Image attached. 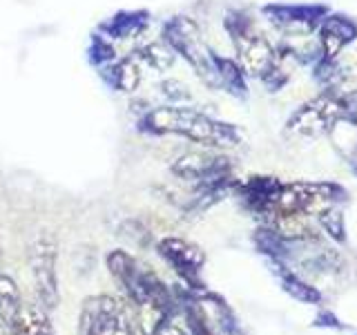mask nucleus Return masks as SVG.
Returning <instances> with one entry per match:
<instances>
[{
  "label": "nucleus",
  "mask_w": 357,
  "mask_h": 335,
  "mask_svg": "<svg viewBox=\"0 0 357 335\" xmlns=\"http://www.w3.org/2000/svg\"><path fill=\"white\" fill-rule=\"evenodd\" d=\"M275 273H277V277H279V284H282V288L286 290V293L293 297V299H297V302H301V304H321V293L315 288V286H310L308 282H304L299 275H295L293 271H288L286 266H282V264H277L275 262Z\"/></svg>",
  "instance_id": "14"
},
{
  "label": "nucleus",
  "mask_w": 357,
  "mask_h": 335,
  "mask_svg": "<svg viewBox=\"0 0 357 335\" xmlns=\"http://www.w3.org/2000/svg\"><path fill=\"white\" fill-rule=\"evenodd\" d=\"M317 217H319L321 228L326 230L335 241H340V244L346 241V223H344L342 210H340L337 206L333 204V206L321 208V210L317 212Z\"/></svg>",
  "instance_id": "19"
},
{
  "label": "nucleus",
  "mask_w": 357,
  "mask_h": 335,
  "mask_svg": "<svg viewBox=\"0 0 357 335\" xmlns=\"http://www.w3.org/2000/svg\"><path fill=\"white\" fill-rule=\"evenodd\" d=\"M134 56L141 61V65H148L154 72H167L172 70V65L176 61V54L170 50V45L165 40H150L141 45V47L134 52Z\"/></svg>",
  "instance_id": "16"
},
{
  "label": "nucleus",
  "mask_w": 357,
  "mask_h": 335,
  "mask_svg": "<svg viewBox=\"0 0 357 335\" xmlns=\"http://www.w3.org/2000/svg\"><path fill=\"white\" fill-rule=\"evenodd\" d=\"M357 38V25L344 14H328L317 25L321 61H337V56Z\"/></svg>",
  "instance_id": "9"
},
{
  "label": "nucleus",
  "mask_w": 357,
  "mask_h": 335,
  "mask_svg": "<svg viewBox=\"0 0 357 335\" xmlns=\"http://www.w3.org/2000/svg\"><path fill=\"white\" fill-rule=\"evenodd\" d=\"M282 186L284 184L277 177H248V181L241 184V197L250 210L259 215H271Z\"/></svg>",
  "instance_id": "11"
},
{
  "label": "nucleus",
  "mask_w": 357,
  "mask_h": 335,
  "mask_svg": "<svg viewBox=\"0 0 357 335\" xmlns=\"http://www.w3.org/2000/svg\"><path fill=\"white\" fill-rule=\"evenodd\" d=\"M159 89H161V94L170 100V105H181V103H188V100L192 98L185 83H181L178 78H165V81L159 85Z\"/></svg>",
  "instance_id": "21"
},
{
  "label": "nucleus",
  "mask_w": 357,
  "mask_h": 335,
  "mask_svg": "<svg viewBox=\"0 0 357 335\" xmlns=\"http://www.w3.org/2000/svg\"><path fill=\"white\" fill-rule=\"evenodd\" d=\"M0 335H11V329L7 327L3 320H0Z\"/></svg>",
  "instance_id": "25"
},
{
  "label": "nucleus",
  "mask_w": 357,
  "mask_h": 335,
  "mask_svg": "<svg viewBox=\"0 0 357 335\" xmlns=\"http://www.w3.org/2000/svg\"><path fill=\"white\" fill-rule=\"evenodd\" d=\"M346 117H349L353 123H357V98L349 100V107H346Z\"/></svg>",
  "instance_id": "24"
},
{
  "label": "nucleus",
  "mask_w": 357,
  "mask_h": 335,
  "mask_svg": "<svg viewBox=\"0 0 357 335\" xmlns=\"http://www.w3.org/2000/svg\"><path fill=\"white\" fill-rule=\"evenodd\" d=\"M100 76H103V81L112 89L132 94V92H137V89H139L141 78H143L141 61L132 52L128 56H123V59H116V61H112L109 65L100 67Z\"/></svg>",
  "instance_id": "10"
},
{
  "label": "nucleus",
  "mask_w": 357,
  "mask_h": 335,
  "mask_svg": "<svg viewBox=\"0 0 357 335\" xmlns=\"http://www.w3.org/2000/svg\"><path fill=\"white\" fill-rule=\"evenodd\" d=\"M156 253L174 268V273L185 282L190 290H201V268L206 264V253L197 244L181 237H163L156 241Z\"/></svg>",
  "instance_id": "7"
},
{
  "label": "nucleus",
  "mask_w": 357,
  "mask_h": 335,
  "mask_svg": "<svg viewBox=\"0 0 357 335\" xmlns=\"http://www.w3.org/2000/svg\"><path fill=\"white\" fill-rule=\"evenodd\" d=\"M230 159L212 152H185L172 163V174L197 186L230 177Z\"/></svg>",
  "instance_id": "8"
},
{
  "label": "nucleus",
  "mask_w": 357,
  "mask_h": 335,
  "mask_svg": "<svg viewBox=\"0 0 357 335\" xmlns=\"http://www.w3.org/2000/svg\"><path fill=\"white\" fill-rule=\"evenodd\" d=\"M226 29L230 34V40L239 56L241 70L255 76L264 78L277 70V52L264 34L252 25V20L243 11H228L226 16Z\"/></svg>",
  "instance_id": "3"
},
{
  "label": "nucleus",
  "mask_w": 357,
  "mask_h": 335,
  "mask_svg": "<svg viewBox=\"0 0 357 335\" xmlns=\"http://www.w3.org/2000/svg\"><path fill=\"white\" fill-rule=\"evenodd\" d=\"M178 304L183 306L190 335H217L215 329H212V324H210V318H208L206 308L201 306V299L195 297L192 290H190V297L188 299H181Z\"/></svg>",
  "instance_id": "18"
},
{
  "label": "nucleus",
  "mask_w": 357,
  "mask_h": 335,
  "mask_svg": "<svg viewBox=\"0 0 357 335\" xmlns=\"http://www.w3.org/2000/svg\"><path fill=\"white\" fill-rule=\"evenodd\" d=\"M56 257H59V246L52 234H38L29 246V268L33 275V286H36L38 304L45 311L59 306V275H56Z\"/></svg>",
  "instance_id": "6"
},
{
  "label": "nucleus",
  "mask_w": 357,
  "mask_h": 335,
  "mask_svg": "<svg viewBox=\"0 0 357 335\" xmlns=\"http://www.w3.org/2000/svg\"><path fill=\"white\" fill-rule=\"evenodd\" d=\"M139 130L152 137L176 134L204 148H234L241 143V130L226 121L206 114L197 107L161 105L152 107L139 119Z\"/></svg>",
  "instance_id": "1"
},
{
  "label": "nucleus",
  "mask_w": 357,
  "mask_h": 335,
  "mask_svg": "<svg viewBox=\"0 0 357 335\" xmlns=\"http://www.w3.org/2000/svg\"><path fill=\"white\" fill-rule=\"evenodd\" d=\"M264 11L271 14V20L277 27H282L286 31H295V29L310 31L326 16V9L324 7H266Z\"/></svg>",
  "instance_id": "12"
},
{
  "label": "nucleus",
  "mask_w": 357,
  "mask_h": 335,
  "mask_svg": "<svg viewBox=\"0 0 357 335\" xmlns=\"http://www.w3.org/2000/svg\"><path fill=\"white\" fill-rule=\"evenodd\" d=\"M349 107V98L340 89H326L315 98L306 100L304 105L293 112L288 119L286 130L288 134L299 139H315L321 134H328Z\"/></svg>",
  "instance_id": "4"
},
{
  "label": "nucleus",
  "mask_w": 357,
  "mask_h": 335,
  "mask_svg": "<svg viewBox=\"0 0 357 335\" xmlns=\"http://www.w3.org/2000/svg\"><path fill=\"white\" fill-rule=\"evenodd\" d=\"M87 56H89V63L96 65L98 70H100V67L109 65L112 61L119 59L114 43H112L107 36H103V34H100V36H92V43H89Z\"/></svg>",
  "instance_id": "20"
},
{
  "label": "nucleus",
  "mask_w": 357,
  "mask_h": 335,
  "mask_svg": "<svg viewBox=\"0 0 357 335\" xmlns=\"http://www.w3.org/2000/svg\"><path fill=\"white\" fill-rule=\"evenodd\" d=\"M85 335H137L130 308L112 295L89 297L81 311Z\"/></svg>",
  "instance_id": "5"
},
{
  "label": "nucleus",
  "mask_w": 357,
  "mask_h": 335,
  "mask_svg": "<svg viewBox=\"0 0 357 335\" xmlns=\"http://www.w3.org/2000/svg\"><path fill=\"white\" fill-rule=\"evenodd\" d=\"M150 22V14L143 9H128L119 11L112 18H107L100 25V34L107 36L109 40H126V38H137L145 31Z\"/></svg>",
  "instance_id": "13"
},
{
  "label": "nucleus",
  "mask_w": 357,
  "mask_h": 335,
  "mask_svg": "<svg viewBox=\"0 0 357 335\" xmlns=\"http://www.w3.org/2000/svg\"><path fill=\"white\" fill-rule=\"evenodd\" d=\"M215 67H217V76L221 89H226L232 96L243 98L248 94V85H245V72L241 70V65L226 56H217L215 54Z\"/></svg>",
  "instance_id": "15"
},
{
  "label": "nucleus",
  "mask_w": 357,
  "mask_h": 335,
  "mask_svg": "<svg viewBox=\"0 0 357 335\" xmlns=\"http://www.w3.org/2000/svg\"><path fill=\"white\" fill-rule=\"evenodd\" d=\"M315 327H328V329H349L346 324H342L340 322V318H335L333 313H328V311H321L319 315L315 318Z\"/></svg>",
  "instance_id": "22"
},
{
  "label": "nucleus",
  "mask_w": 357,
  "mask_h": 335,
  "mask_svg": "<svg viewBox=\"0 0 357 335\" xmlns=\"http://www.w3.org/2000/svg\"><path fill=\"white\" fill-rule=\"evenodd\" d=\"M152 335H188L181 327H178L176 322H172V320H167V322H163L159 329H156Z\"/></svg>",
  "instance_id": "23"
},
{
  "label": "nucleus",
  "mask_w": 357,
  "mask_h": 335,
  "mask_svg": "<svg viewBox=\"0 0 357 335\" xmlns=\"http://www.w3.org/2000/svg\"><path fill=\"white\" fill-rule=\"evenodd\" d=\"M22 311L18 284L9 275H0V320L11 329Z\"/></svg>",
  "instance_id": "17"
},
{
  "label": "nucleus",
  "mask_w": 357,
  "mask_h": 335,
  "mask_svg": "<svg viewBox=\"0 0 357 335\" xmlns=\"http://www.w3.org/2000/svg\"><path fill=\"white\" fill-rule=\"evenodd\" d=\"M161 40H165L174 54H178L192 67L201 83L208 85L210 89H221L217 67H215V54L204 43L201 29L192 18L188 16L170 18L161 29Z\"/></svg>",
  "instance_id": "2"
}]
</instances>
